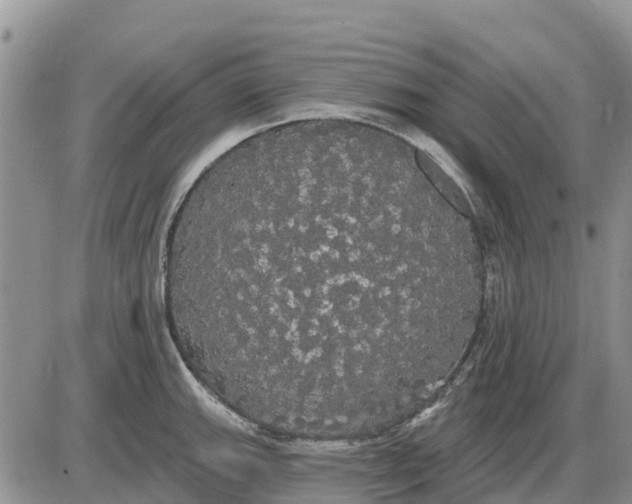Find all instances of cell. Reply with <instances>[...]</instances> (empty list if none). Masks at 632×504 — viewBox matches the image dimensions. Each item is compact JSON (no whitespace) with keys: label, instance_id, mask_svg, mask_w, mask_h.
Returning a JSON list of instances; mask_svg holds the SVG:
<instances>
[{"label":"cell","instance_id":"obj_1","mask_svg":"<svg viewBox=\"0 0 632 504\" xmlns=\"http://www.w3.org/2000/svg\"><path fill=\"white\" fill-rule=\"evenodd\" d=\"M470 252L460 224L375 149L247 147L198 175L170 222L172 336L251 425L357 431L396 414L404 381L433 361Z\"/></svg>","mask_w":632,"mask_h":504}]
</instances>
